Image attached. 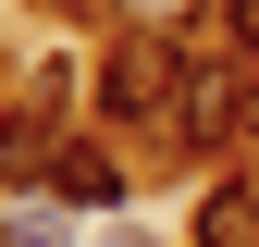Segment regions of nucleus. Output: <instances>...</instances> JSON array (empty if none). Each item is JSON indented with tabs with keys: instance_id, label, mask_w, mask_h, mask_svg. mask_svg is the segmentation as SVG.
Wrapping results in <instances>:
<instances>
[{
	"instance_id": "obj_1",
	"label": "nucleus",
	"mask_w": 259,
	"mask_h": 247,
	"mask_svg": "<svg viewBox=\"0 0 259 247\" xmlns=\"http://www.w3.org/2000/svg\"><path fill=\"white\" fill-rule=\"evenodd\" d=\"M185 99H198V50L148 37V25H123V37L99 50V74H87V111H99L111 136H173Z\"/></svg>"
},
{
	"instance_id": "obj_2",
	"label": "nucleus",
	"mask_w": 259,
	"mask_h": 247,
	"mask_svg": "<svg viewBox=\"0 0 259 247\" xmlns=\"http://www.w3.org/2000/svg\"><path fill=\"white\" fill-rule=\"evenodd\" d=\"M87 124H62V99H13L0 111V185H62V148Z\"/></svg>"
},
{
	"instance_id": "obj_3",
	"label": "nucleus",
	"mask_w": 259,
	"mask_h": 247,
	"mask_svg": "<svg viewBox=\"0 0 259 247\" xmlns=\"http://www.w3.org/2000/svg\"><path fill=\"white\" fill-rule=\"evenodd\" d=\"M62 210H123V148H99V136H74L62 148V185H50Z\"/></svg>"
},
{
	"instance_id": "obj_4",
	"label": "nucleus",
	"mask_w": 259,
	"mask_h": 247,
	"mask_svg": "<svg viewBox=\"0 0 259 247\" xmlns=\"http://www.w3.org/2000/svg\"><path fill=\"white\" fill-rule=\"evenodd\" d=\"M198 247H259V161L222 173L210 198H198Z\"/></svg>"
},
{
	"instance_id": "obj_5",
	"label": "nucleus",
	"mask_w": 259,
	"mask_h": 247,
	"mask_svg": "<svg viewBox=\"0 0 259 247\" xmlns=\"http://www.w3.org/2000/svg\"><path fill=\"white\" fill-rule=\"evenodd\" d=\"M210 0H111V25H148V37H185Z\"/></svg>"
},
{
	"instance_id": "obj_6",
	"label": "nucleus",
	"mask_w": 259,
	"mask_h": 247,
	"mask_svg": "<svg viewBox=\"0 0 259 247\" xmlns=\"http://www.w3.org/2000/svg\"><path fill=\"white\" fill-rule=\"evenodd\" d=\"M235 136L259 148V62H235V87H222V148H235Z\"/></svg>"
},
{
	"instance_id": "obj_7",
	"label": "nucleus",
	"mask_w": 259,
	"mask_h": 247,
	"mask_svg": "<svg viewBox=\"0 0 259 247\" xmlns=\"http://www.w3.org/2000/svg\"><path fill=\"white\" fill-rule=\"evenodd\" d=\"M210 25H222V50L259 62V0H210Z\"/></svg>"
}]
</instances>
